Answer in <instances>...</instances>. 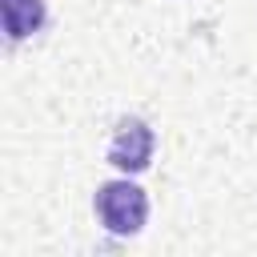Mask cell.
<instances>
[{"instance_id": "6da1fadb", "label": "cell", "mask_w": 257, "mask_h": 257, "mask_svg": "<svg viewBox=\"0 0 257 257\" xmlns=\"http://www.w3.org/2000/svg\"><path fill=\"white\" fill-rule=\"evenodd\" d=\"M96 213H100V221H104L108 233L128 237V233H137V229L145 225V217H149V197H145L137 185H128V181H108V185L96 193Z\"/></svg>"}, {"instance_id": "7a4b0ae2", "label": "cell", "mask_w": 257, "mask_h": 257, "mask_svg": "<svg viewBox=\"0 0 257 257\" xmlns=\"http://www.w3.org/2000/svg\"><path fill=\"white\" fill-rule=\"evenodd\" d=\"M153 157V128L145 120H120L112 145H108V161L120 169H145Z\"/></svg>"}, {"instance_id": "3957f363", "label": "cell", "mask_w": 257, "mask_h": 257, "mask_svg": "<svg viewBox=\"0 0 257 257\" xmlns=\"http://www.w3.org/2000/svg\"><path fill=\"white\" fill-rule=\"evenodd\" d=\"M0 8H4V32L12 40L32 36L44 24V0H0Z\"/></svg>"}]
</instances>
